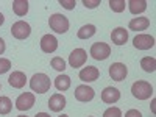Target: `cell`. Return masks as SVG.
<instances>
[{"label":"cell","instance_id":"cell-15","mask_svg":"<svg viewBox=\"0 0 156 117\" xmlns=\"http://www.w3.org/2000/svg\"><path fill=\"white\" fill-rule=\"evenodd\" d=\"M64 106H66V97H64L62 94H53L50 97L48 100V108L51 111H55V112H59L64 109Z\"/></svg>","mask_w":156,"mask_h":117},{"label":"cell","instance_id":"cell-29","mask_svg":"<svg viewBox=\"0 0 156 117\" xmlns=\"http://www.w3.org/2000/svg\"><path fill=\"white\" fill-rule=\"evenodd\" d=\"M83 5L86 8H97L100 5V0H83Z\"/></svg>","mask_w":156,"mask_h":117},{"label":"cell","instance_id":"cell-4","mask_svg":"<svg viewBox=\"0 0 156 117\" xmlns=\"http://www.w3.org/2000/svg\"><path fill=\"white\" fill-rule=\"evenodd\" d=\"M89 53H90V56H92L94 59L103 61V59H106L111 55V47L108 44H105V42H95V44H92V47H90Z\"/></svg>","mask_w":156,"mask_h":117},{"label":"cell","instance_id":"cell-30","mask_svg":"<svg viewBox=\"0 0 156 117\" xmlns=\"http://www.w3.org/2000/svg\"><path fill=\"white\" fill-rule=\"evenodd\" d=\"M125 117H142V114L137 109H129V111H126Z\"/></svg>","mask_w":156,"mask_h":117},{"label":"cell","instance_id":"cell-6","mask_svg":"<svg viewBox=\"0 0 156 117\" xmlns=\"http://www.w3.org/2000/svg\"><path fill=\"white\" fill-rule=\"evenodd\" d=\"M86 59H87V53H86L84 48H75L69 55V64H70V67H73V69L81 67L83 64L86 62Z\"/></svg>","mask_w":156,"mask_h":117},{"label":"cell","instance_id":"cell-32","mask_svg":"<svg viewBox=\"0 0 156 117\" xmlns=\"http://www.w3.org/2000/svg\"><path fill=\"white\" fill-rule=\"evenodd\" d=\"M34 117H50V114H47V112H37Z\"/></svg>","mask_w":156,"mask_h":117},{"label":"cell","instance_id":"cell-10","mask_svg":"<svg viewBox=\"0 0 156 117\" xmlns=\"http://www.w3.org/2000/svg\"><path fill=\"white\" fill-rule=\"evenodd\" d=\"M133 45L137 50H148V48L154 47V37L150 34H137L133 39Z\"/></svg>","mask_w":156,"mask_h":117},{"label":"cell","instance_id":"cell-25","mask_svg":"<svg viewBox=\"0 0 156 117\" xmlns=\"http://www.w3.org/2000/svg\"><path fill=\"white\" fill-rule=\"evenodd\" d=\"M50 66L53 67L55 70L62 72L64 69H66V61H64L61 56H55V58H51V61H50Z\"/></svg>","mask_w":156,"mask_h":117},{"label":"cell","instance_id":"cell-1","mask_svg":"<svg viewBox=\"0 0 156 117\" xmlns=\"http://www.w3.org/2000/svg\"><path fill=\"white\" fill-rule=\"evenodd\" d=\"M51 83H50V78L45 73H34L30 80V87L33 92L37 94H45L47 90L50 89Z\"/></svg>","mask_w":156,"mask_h":117},{"label":"cell","instance_id":"cell-20","mask_svg":"<svg viewBox=\"0 0 156 117\" xmlns=\"http://www.w3.org/2000/svg\"><path fill=\"white\" fill-rule=\"evenodd\" d=\"M70 76L69 75H58L56 78H55V86H56V89L58 90H62V92H64V90H67L69 87H70Z\"/></svg>","mask_w":156,"mask_h":117},{"label":"cell","instance_id":"cell-17","mask_svg":"<svg viewBox=\"0 0 156 117\" xmlns=\"http://www.w3.org/2000/svg\"><path fill=\"white\" fill-rule=\"evenodd\" d=\"M148 25H150V20L147 17H134V19L129 20L128 27L133 31H142V30H147Z\"/></svg>","mask_w":156,"mask_h":117},{"label":"cell","instance_id":"cell-12","mask_svg":"<svg viewBox=\"0 0 156 117\" xmlns=\"http://www.w3.org/2000/svg\"><path fill=\"white\" fill-rule=\"evenodd\" d=\"M101 100L108 103V105H112V103L115 101H119L120 100V90L117 89V87H112V86H108L103 89V92H101Z\"/></svg>","mask_w":156,"mask_h":117},{"label":"cell","instance_id":"cell-3","mask_svg":"<svg viewBox=\"0 0 156 117\" xmlns=\"http://www.w3.org/2000/svg\"><path fill=\"white\" fill-rule=\"evenodd\" d=\"M48 25H50V28L53 30L55 33L62 34V33H66V31L69 30V25H70V23H69V20H67L66 16L59 14V12H55V14L50 16Z\"/></svg>","mask_w":156,"mask_h":117},{"label":"cell","instance_id":"cell-33","mask_svg":"<svg viewBox=\"0 0 156 117\" xmlns=\"http://www.w3.org/2000/svg\"><path fill=\"white\" fill-rule=\"evenodd\" d=\"M3 22H5V17H3L2 12H0V25H3Z\"/></svg>","mask_w":156,"mask_h":117},{"label":"cell","instance_id":"cell-11","mask_svg":"<svg viewBox=\"0 0 156 117\" xmlns=\"http://www.w3.org/2000/svg\"><path fill=\"white\" fill-rule=\"evenodd\" d=\"M58 48V39L51 34H44L41 37V50L44 53H53Z\"/></svg>","mask_w":156,"mask_h":117},{"label":"cell","instance_id":"cell-8","mask_svg":"<svg viewBox=\"0 0 156 117\" xmlns=\"http://www.w3.org/2000/svg\"><path fill=\"white\" fill-rule=\"evenodd\" d=\"M126 73H128V69L123 62H114L109 66V76L114 81H123L126 78Z\"/></svg>","mask_w":156,"mask_h":117},{"label":"cell","instance_id":"cell-23","mask_svg":"<svg viewBox=\"0 0 156 117\" xmlns=\"http://www.w3.org/2000/svg\"><path fill=\"white\" fill-rule=\"evenodd\" d=\"M12 109V103L8 97H0V114L5 115L8 112H11Z\"/></svg>","mask_w":156,"mask_h":117},{"label":"cell","instance_id":"cell-37","mask_svg":"<svg viewBox=\"0 0 156 117\" xmlns=\"http://www.w3.org/2000/svg\"><path fill=\"white\" fill-rule=\"evenodd\" d=\"M0 87H2V84H0Z\"/></svg>","mask_w":156,"mask_h":117},{"label":"cell","instance_id":"cell-19","mask_svg":"<svg viewBox=\"0 0 156 117\" xmlns=\"http://www.w3.org/2000/svg\"><path fill=\"white\" fill-rule=\"evenodd\" d=\"M95 31H97L95 25L87 23V25H83V27L78 30L76 36H78V39H89V37H92V36L95 34Z\"/></svg>","mask_w":156,"mask_h":117},{"label":"cell","instance_id":"cell-9","mask_svg":"<svg viewBox=\"0 0 156 117\" xmlns=\"http://www.w3.org/2000/svg\"><path fill=\"white\" fill-rule=\"evenodd\" d=\"M34 105V95L31 92H23L16 98V108L19 111H28Z\"/></svg>","mask_w":156,"mask_h":117},{"label":"cell","instance_id":"cell-28","mask_svg":"<svg viewBox=\"0 0 156 117\" xmlns=\"http://www.w3.org/2000/svg\"><path fill=\"white\" fill-rule=\"evenodd\" d=\"M59 5L62 8H66V9H73L76 2H75V0H59Z\"/></svg>","mask_w":156,"mask_h":117},{"label":"cell","instance_id":"cell-18","mask_svg":"<svg viewBox=\"0 0 156 117\" xmlns=\"http://www.w3.org/2000/svg\"><path fill=\"white\" fill-rule=\"evenodd\" d=\"M131 14H140L147 9V0H129L126 3Z\"/></svg>","mask_w":156,"mask_h":117},{"label":"cell","instance_id":"cell-36","mask_svg":"<svg viewBox=\"0 0 156 117\" xmlns=\"http://www.w3.org/2000/svg\"><path fill=\"white\" fill-rule=\"evenodd\" d=\"M17 117H27V115H17Z\"/></svg>","mask_w":156,"mask_h":117},{"label":"cell","instance_id":"cell-2","mask_svg":"<svg viewBox=\"0 0 156 117\" xmlns=\"http://www.w3.org/2000/svg\"><path fill=\"white\" fill-rule=\"evenodd\" d=\"M131 94L137 98V100H147L153 95V86L148 81H136L131 86Z\"/></svg>","mask_w":156,"mask_h":117},{"label":"cell","instance_id":"cell-21","mask_svg":"<svg viewBox=\"0 0 156 117\" xmlns=\"http://www.w3.org/2000/svg\"><path fill=\"white\" fill-rule=\"evenodd\" d=\"M12 11L20 17L25 16L28 12V2L27 0H14V2H12Z\"/></svg>","mask_w":156,"mask_h":117},{"label":"cell","instance_id":"cell-35","mask_svg":"<svg viewBox=\"0 0 156 117\" xmlns=\"http://www.w3.org/2000/svg\"><path fill=\"white\" fill-rule=\"evenodd\" d=\"M59 117H69V115H66V114H62V115H59Z\"/></svg>","mask_w":156,"mask_h":117},{"label":"cell","instance_id":"cell-7","mask_svg":"<svg viewBox=\"0 0 156 117\" xmlns=\"http://www.w3.org/2000/svg\"><path fill=\"white\" fill-rule=\"evenodd\" d=\"M75 98L78 101H90L94 97H95V90L90 87V86H86V84H81V86H76L75 87Z\"/></svg>","mask_w":156,"mask_h":117},{"label":"cell","instance_id":"cell-24","mask_svg":"<svg viewBox=\"0 0 156 117\" xmlns=\"http://www.w3.org/2000/svg\"><path fill=\"white\" fill-rule=\"evenodd\" d=\"M125 6H126L125 0H109V8H111L114 12H122V11H125Z\"/></svg>","mask_w":156,"mask_h":117},{"label":"cell","instance_id":"cell-27","mask_svg":"<svg viewBox=\"0 0 156 117\" xmlns=\"http://www.w3.org/2000/svg\"><path fill=\"white\" fill-rule=\"evenodd\" d=\"M9 69H11V61L6 58H0V75L6 73Z\"/></svg>","mask_w":156,"mask_h":117},{"label":"cell","instance_id":"cell-26","mask_svg":"<svg viewBox=\"0 0 156 117\" xmlns=\"http://www.w3.org/2000/svg\"><path fill=\"white\" fill-rule=\"evenodd\" d=\"M103 117H122V111L115 106H111L103 112Z\"/></svg>","mask_w":156,"mask_h":117},{"label":"cell","instance_id":"cell-16","mask_svg":"<svg viewBox=\"0 0 156 117\" xmlns=\"http://www.w3.org/2000/svg\"><path fill=\"white\" fill-rule=\"evenodd\" d=\"M111 41H112L115 45H123V44L128 41V31H126L123 27L114 28L112 33H111Z\"/></svg>","mask_w":156,"mask_h":117},{"label":"cell","instance_id":"cell-5","mask_svg":"<svg viewBox=\"0 0 156 117\" xmlns=\"http://www.w3.org/2000/svg\"><path fill=\"white\" fill-rule=\"evenodd\" d=\"M31 33V27H30V23L28 22H25V20H17L12 23V27H11V34L14 36L16 39H27Z\"/></svg>","mask_w":156,"mask_h":117},{"label":"cell","instance_id":"cell-13","mask_svg":"<svg viewBox=\"0 0 156 117\" xmlns=\"http://www.w3.org/2000/svg\"><path fill=\"white\" fill-rule=\"evenodd\" d=\"M98 76H100V70L97 67H94V66H87V67H83L80 70V80L84 81V83L95 81Z\"/></svg>","mask_w":156,"mask_h":117},{"label":"cell","instance_id":"cell-22","mask_svg":"<svg viewBox=\"0 0 156 117\" xmlns=\"http://www.w3.org/2000/svg\"><path fill=\"white\" fill-rule=\"evenodd\" d=\"M140 67L144 69L145 72H154L156 70V59L153 56H145L140 59Z\"/></svg>","mask_w":156,"mask_h":117},{"label":"cell","instance_id":"cell-14","mask_svg":"<svg viewBox=\"0 0 156 117\" xmlns=\"http://www.w3.org/2000/svg\"><path fill=\"white\" fill-rule=\"evenodd\" d=\"M8 83H9V86H12L14 89H22L25 86V83H27V76H25V73L20 72V70H14L9 75Z\"/></svg>","mask_w":156,"mask_h":117},{"label":"cell","instance_id":"cell-31","mask_svg":"<svg viewBox=\"0 0 156 117\" xmlns=\"http://www.w3.org/2000/svg\"><path fill=\"white\" fill-rule=\"evenodd\" d=\"M5 48H6V45H5V41L2 37H0V55H3L5 53Z\"/></svg>","mask_w":156,"mask_h":117},{"label":"cell","instance_id":"cell-34","mask_svg":"<svg viewBox=\"0 0 156 117\" xmlns=\"http://www.w3.org/2000/svg\"><path fill=\"white\" fill-rule=\"evenodd\" d=\"M154 105H156V100L151 101V111H153V112H154Z\"/></svg>","mask_w":156,"mask_h":117}]
</instances>
